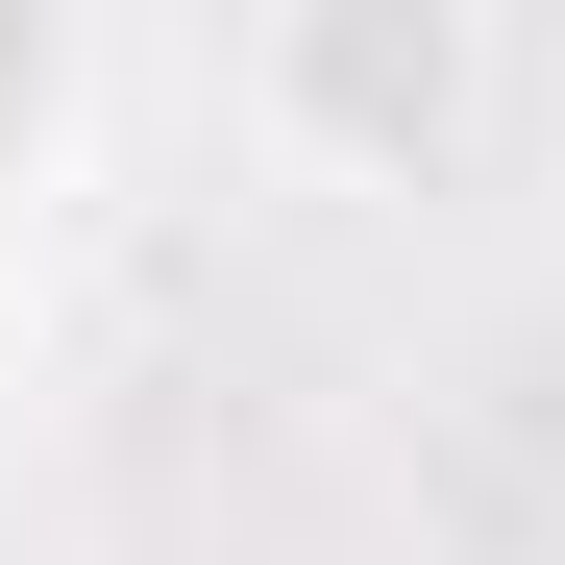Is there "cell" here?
<instances>
[{"label":"cell","instance_id":"cell-1","mask_svg":"<svg viewBox=\"0 0 565 565\" xmlns=\"http://www.w3.org/2000/svg\"><path fill=\"white\" fill-rule=\"evenodd\" d=\"M222 99H246V148L296 172V198H443V172L492 148L516 50H492V0H270L222 50Z\"/></svg>","mask_w":565,"mask_h":565},{"label":"cell","instance_id":"cell-2","mask_svg":"<svg viewBox=\"0 0 565 565\" xmlns=\"http://www.w3.org/2000/svg\"><path fill=\"white\" fill-rule=\"evenodd\" d=\"M74 124H99V50H74V0H0V198H50Z\"/></svg>","mask_w":565,"mask_h":565},{"label":"cell","instance_id":"cell-3","mask_svg":"<svg viewBox=\"0 0 565 565\" xmlns=\"http://www.w3.org/2000/svg\"><path fill=\"white\" fill-rule=\"evenodd\" d=\"M0 443H25V270H0Z\"/></svg>","mask_w":565,"mask_h":565}]
</instances>
